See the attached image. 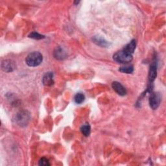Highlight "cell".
I'll use <instances>...</instances> for the list:
<instances>
[{
  "instance_id": "6da1fadb",
  "label": "cell",
  "mask_w": 166,
  "mask_h": 166,
  "mask_svg": "<svg viewBox=\"0 0 166 166\" xmlns=\"http://www.w3.org/2000/svg\"><path fill=\"white\" fill-rule=\"evenodd\" d=\"M42 55L38 51H34L27 56L26 62L30 67H37L42 63Z\"/></svg>"
},
{
  "instance_id": "7a4b0ae2",
  "label": "cell",
  "mask_w": 166,
  "mask_h": 166,
  "mask_svg": "<svg viewBox=\"0 0 166 166\" xmlns=\"http://www.w3.org/2000/svg\"><path fill=\"white\" fill-rule=\"evenodd\" d=\"M30 118V114L27 111H21L16 115L14 121L17 125L25 127L28 124Z\"/></svg>"
},
{
  "instance_id": "3957f363",
  "label": "cell",
  "mask_w": 166,
  "mask_h": 166,
  "mask_svg": "<svg viewBox=\"0 0 166 166\" xmlns=\"http://www.w3.org/2000/svg\"><path fill=\"white\" fill-rule=\"evenodd\" d=\"M113 59L117 62L121 64H126L132 61V55H129L124 52V51L121 50L115 53L113 56Z\"/></svg>"
},
{
  "instance_id": "277c9868",
  "label": "cell",
  "mask_w": 166,
  "mask_h": 166,
  "mask_svg": "<svg viewBox=\"0 0 166 166\" xmlns=\"http://www.w3.org/2000/svg\"><path fill=\"white\" fill-rule=\"evenodd\" d=\"M161 101V97L159 93H153L151 94L149 99V105L153 110H156L159 108Z\"/></svg>"
},
{
  "instance_id": "5b68a950",
  "label": "cell",
  "mask_w": 166,
  "mask_h": 166,
  "mask_svg": "<svg viewBox=\"0 0 166 166\" xmlns=\"http://www.w3.org/2000/svg\"><path fill=\"white\" fill-rule=\"evenodd\" d=\"M112 86L115 92L118 94H119L120 95L123 96V95H126L127 94L126 89L124 88V87L119 82H117V81L113 82L112 84Z\"/></svg>"
},
{
  "instance_id": "8992f818",
  "label": "cell",
  "mask_w": 166,
  "mask_h": 166,
  "mask_svg": "<svg viewBox=\"0 0 166 166\" xmlns=\"http://www.w3.org/2000/svg\"><path fill=\"white\" fill-rule=\"evenodd\" d=\"M15 65L13 61L11 60L3 61L2 63V68L4 71L11 72L14 70Z\"/></svg>"
},
{
  "instance_id": "52a82bcc",
  "label": "cell",
  "mask_w": 166,
  "mask_h": 166,
  "mask_svg": "<svg viewBox=\"0 0 166 166\" xmlns=\"http://www.w3.org/2000/svg\"><path fill=\"white\" fill-rule=\"evenodd\" d=\"M42 82L45 86H51L53 85V73L52 72H47L46 73L42 79Z\"/></svg>"
},
{
  "instance_id": "ba28073f",
  "label": "cell",
  "mask_w": 166,
  "mask_h": 166,
  "mask_svg": "<svg viewBox=\"0 0 166 166\" xmlns=\"http://www.w3.org/2000/svg\"><path fill=\"white\" fill-rule=\"evenodd\" d=\"M136 46V41L134 40H132L130 43H129L127 45L124 46V47L123 49V51H124V52L129 55H132L135 50Z\"/></svg>"
},
{
  "instance_id": "9c48e42d",
  "label": "cell",
  "mask_w": 166,
  "mask_h": 166,
  "mask_svg": "<svg viewBox=\"0 0 166 166\" xmlns=\"http://www.w3.org/2000/svg\"><path fill=\"white\" fill-rule=\"evenodd\" d=\"M93 42L96 44L97 46H101L103 47H106L109 46V43L107 42V41L105 40L103 37L99 36H95L93 38Z\"/></svg>"
},
{
  "instance_id": "30bf717a",
  "label": "cell",
  "mask_w": 166,
  "mask_h": 166,
  "mask_svg": "<svg viewBox=\"0 0 166 166\" xmlns=\"http://www.w3.org/2000/svg\"><path fill=\"white\" fill-rule=\"evenodd\" d=\"M156 63L153 62L150 67V72H149V81L151 82H153L156 77Z\"/></svg>"
},
{
  "instance_id": "8fae6325",
  "label": "cell",
  "mask_w": 166,
  "mask_h": 166,
  "mask_svg": "<svg viewBox=\"0 0 166 166\" xmlns=\"http://www.w3.org/2000/svg\"><path fill=\"white\" fill-rule=\"evenodd\" d=\"M54 56L57 59L62 60L66 58V54L62 48L58 47L56 49V50L54 52Z\"/></svg>"
},
{
  "instance_id": "7c38bea8",
  "label": "cell",
  "mask_w": 166,
  "mask_h": 166,
  "mask_svg": "<svg viewBox=\"0 0 166 166\" xmlns=\"http://www.w3.org/2000/svg\"><path fill=\"white\" fill-rule=\"evenodd\" d=\"M120 71L124 73H132L134 71V68L132 66H127L121 67L119 70Z\"/></svg>"
},
{
  "instance_id": "4fadbf2b",
  "label": "cell",
  "mask_w": 166,
  "mask_h": 166,
  "mask_svg": "<svg viewBox=\"0 0 166 166\" xmlns=\"http://www.w3.org/2000/svg\"><path fill=\"white\" fill-rule=\"evenodd\" d=\"M81 130L82 133L84 134L85 136H88L90 134V130H91L90 126L88 124H84V125H82V127L81 128Z\"/></svg>"
},
{
  "instance_id": "5bb4252c",
  "label": "cell",
  "mask_w": 166,
  "mask_h": 166,
  "mask_svg": "<svg viewBox=\"0 0 166 166\" xmlns=\"http://www.w3.org/2000/svg\"><path fill=\"white\" fill-rule=\"evenodd\" d=\"M85 99V96L84 94L81 93H78L75 96V101L77 104H81L82 102H84Z\"/></svg>"
},
{
  "instance_id": "9a60e30c",
  "label": "cell",
  "mask_w": 166,
  "mask_h": 166,
  "mask_svg": "<svg viewBox=\"0 0 166 166\" xmlns=\"http://www.w3.org/2000/svg\"><path fill=\"white\" fill-rule=\"evenodd\" d=\"M29 37L33 39H36V40H40V39H43L45 38L44 35H42L37 32H33L31 33V34L29 35Z\"/></svg>"
},
{
  "instance_id": "2e32d148",
  "label": "cell",
  "mask_w": 166,
  "mask_h": 166,
  "mask_svg": "<svg viewBox=\"0 0 166 166\" xmlns=\"http://www.w3.org/2000/svg\"><path fill=\"white\" fill-rule=\"evenodd\" d=\"M39 165H42V166H47V165H50V163H49L48 159H47L46 158L43 157L39 160Z\"/></svg>"
}]
</instances>
